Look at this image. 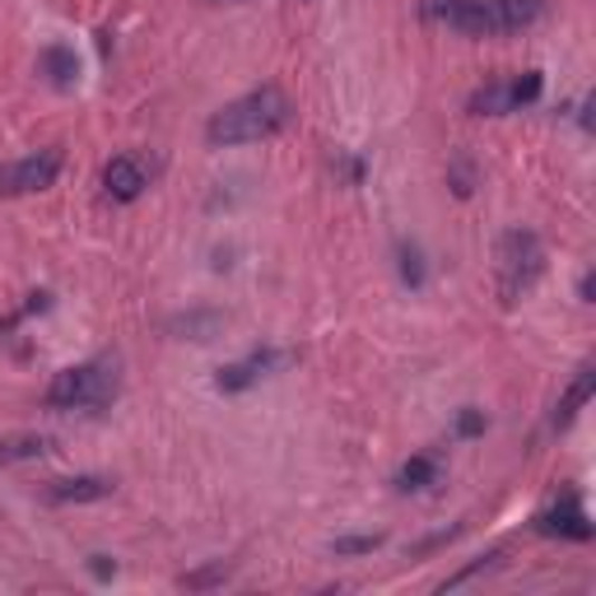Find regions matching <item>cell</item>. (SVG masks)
Here are the masks:
<instances>
[{
  "mask_svg": "<svg viewBox=\"0 0 596 596\" xmlns=\"http://www.w3.org/2000/svg\"><path fill=\"white\" fill-rule=\"evenodd\" d=\"M290 98H284L275 85H262L252 89L243 98L224 102V108L211 117V126H205V140H211L215 149L219 145H252V140H271L275 131H284L290 126Z\"/></svg>",
  "mask_w": 596,
  "mask_h": 596,
  "instance_id": "6da1fadb",
  "label": "cell"
},
{
  "mask_svg": "<svg viewBox=\"0 0 596 596\" xmlns=\"http://www.w3.org/2000/svg\"><path fill=\"white\" fill-rule=\"evenodd\" d=\"M113 397H117V364L113 359H94V364L61 369L42 392V401L51 410H98V406H108Z\"/></svg>",
  "mask_w": 596,
  "mask_h": 596,
  "instance_id": "7a4b0ae2",
  "label": "cell"
},
{
  "mask_svg": "<svg viewBox=\"0 0 596 596\" xmlns=\"http://www.w3.org/2000/svg\"><path fill=\"white\" fill-rule=\"evenodd\" d=\"M495 262H499V299L517 303L540 280V271H546V247H540L531 228H508L499 238Z\"/></svg>",
  "mask_w": 596,
  "mask_h": 596,
  "instance_id": "3957f363",
  "label": "cell"
},
{
  "mask_svg": "<svg viewBox=\"0 0 596 596\" xmlns=\"http://www.w3.org/2000/svg\"><path fill=\"white\" fill-rule=\"evenodd\" d=\"M540 89H546L540 70H517V75H504V80L480 85L466 108H471L476 117H508V113H517V108H527V102H536Z\"/></svg>",
  "mask_w": 596,
  "mask_h": 596,
  "instance_id": "277c9868",
  "label": "cell"
},
{
  "mask_svg": "<svg viewBox=\"0 0 596 596\" xmlns=\"http://www.w3.org/2000/svg\"><path fill=\"white\" fill-rule=\"evenodd\" d=\"M420 14L429 23H443V29L461 38H495L499 19H495V0H424Z\"/></svg>",
  "mask_w": 596,
  "mask_h": 596,
  "instance_id": "5b68a950",
  "label": "cell"
},
{
  "mask_svg": "<svg viewBox=\"0 0 596 596\" xmlns=\"http://www.w3.org/2000/svg\"><path fill=\"white\" fill-rule=\"evenodd\" d=\"M57 177H61V154L42 149V154H29V159L0 168V196H33V192H47Z\"/></svg>",
  "mask_w": 596,
  "mask_h": 596,
  "instance_id": "8992f818",
  "label": "cell"
},
{
  "mask_svg": "<svg viewBox=\"0 0 596 596\" xmlns=\"http://www.w3.org/2000/svg\"><path fill=\"white\" fill-rule=\"evenodd\" d=\"M284 364H290V354H280V350H252L247 359H238V364L219 369L215 387H219V392H247L252 382H262L266 373H275V369H284Z\"/></svg>",
  "mask_w": 596,
  "mask_h": 596,
  "instance_id": "52a82bcc",
  "label": "cell"
},
{
  "mask_svg": "<svg viewBox=\"0 0 596 596\" xmlns=\"http://www.w3.org/2000/svg\"><path fill=\"white\" fill-rule=\"evenodd\" d=\"M536 531L564 536V540H587V536H592V522H587V512H583L578 495H564L555 508H546V512L536 517Z\"/></svg>",
  "mask_w": 596,
  "mask_h": 596,
  "instance_id": "ba28073f",
  "label": "cell"
},
{
  "mask_svg": "<svg viewBox=\"0 0 596 596\" xmlns=\"http://www.w3.org/2000/svg\"><path fill=\"white\" fill-rule=\"evenodd\" d=\"M149 187V168L136 159V154H117V159L102 168V192L113 201H136Z\"/></svg>",
  "mask_w": 596,
  "mask_h": 596,
  "instance_id": "9c48e42d",
  "label": "cell"
},
{
  "mask_svg": "<svg viewBox=\"0 0 596 596\" xmlns=\"http://www.w3.org/2000/svg\"><path fill=\"white\" fill-rule=\"evenodd\" d=\"M38 70L47 75L51 89H75L80 85V57H75V47H61V42L42 47L38 51Z\"/></svg>",
  "mask_w": 596,
  "mask_h": 596,
  "instance_id": "30bf717a",
  "label": "cell"
},
{
  "mask_svg": "<svg viewBox=\"0 0 596 596\" xmlns=\"http://www.w3.org/2000/svg\"><path fill=\"white\" fill-rule=\"evenodd\" d=\"M108 495H113L108 476H75V480H51L47 485L51 504H94V499H108Z\"/></svg>",
  "mask_w": 596,
  "mask_h": 596,
  "instance_id": "8fae6325",
  "label": "cell"
},
{
  "mask_svg": "<svg viewBox=\"0 0 596 596\" xmlns=\"http://www.w3.org/2000/svg\"><path fill=\"white\" fill-rule=\"evenodd\" d=\"M438 480H443V461H438L433 452H420L410 457L401 471H397V485L406 489V495H420V489H433Z\"/></svg>",
  "mask_w": 596,
  "mask_h": 596,
  "instance_id": "7c38bea8",
  "label": "cell"
},
{
  "mask_svg": "<svg viewBox=\"0 0 596 596\" xmlns=\"http://www.w3.org/2000/svg\"><path fill=\"white\" fill-rule=\"evenodd\" d=\"M546 14L540 0H495V19H499V33H517V29H531V23Z\"/></svg>",
  "mask_w": 596,
  "mask_h": 596,
  "instance_id": "4fadbf2b",
  "label": "cell"
},
{
  "mask_svg": "<svg viewBox=\"0 0 596 596\" xmlns=\"http://www.w3.org/2000/svg\"><path fill=\"white\" fill-rule=\"evenodd\" d=\"M51 452V443L42 433H10V438H0V466H10V461H33Z\"/></svg>",
  "mask_w": 596,
  "mask_h": 596,
  "instance_id": "5bb4252c",
  "label": "cell"
},
{
  "mask_svg": "<svg viewBox=\"0 0 596 596\" xmlns=\"http://www.w3.org/2000/svg\"><path fill=\"white\" fill-rule=\"evenodd\" d=\"M592 382H596V373L592 369H578V378H574V387L564 392V401H559V414H555V424H568L574 414L587 406V397H592Z\"/></svg>",
  "mask_w": 596,
  "mask_h": 596,
  "instance_id": "9a60e30c",
  "label": "cell"
},
{
  "mask_svg": "<svg viewBox=\"0 0 596 596\" xmlns=\"http://www.w3.org/2000/svg\"><path fill=\"white\" fill-rule=\"evenodd\" d=\"M173 331H192V341H211L219 331V313H192L183 322H173Z\"/></svg>",
  "mask_w": 596,
  "mask_h": 596,
  "instance_id": "2e32d148",
  "label": "cell"
},
{
  "mask_svg": "<svg viewBox=\"0 0 596 596\" xmlns=\"http://www.w3.org/2000/svg\"><path fill=\"white\" fill-rule=\"evenodd\" d=\"M382 546V536H345L335 540V555H373Z\"/></svg>",
  "mask_w": 596,
  "mask_h": 596,
  "instance_id": "e0dca14e",
  "label": "cell"
},
{
  "mask_svg": "<svg viewBox=\"0 0 596 596\" xmlns=\"http://www.w3.org/2000/svg\"><path fill=\"white\" fill-rule=\"evenodd\" d=\"M401 280H406V284H414V290H420V284H424L420 252H414V247H406V243H401Z\"/></svg>",
  "mask_w": 596,
  "mask_h": 596,
  "instance_id": "ac0fdd59",
  "label": "cell"
},
{
  "mask_svg": "<svg viewBox=\"0 0 596 596\" xmlns=\"http://www.w3.org/2000/svg\"><path fill=\"white\" fill-rule=\"evenodd\" d=\"M457 433H461V438H471V433H485V414H476V410H461V420H457Z\"/></svg>",
  "mask_w": 596,
  "mask_h": 596,
  "instance_id": "d6986e66",
  "label": "cell"
},
{
  "mask_svg": "<svg viewBox=\"0 0 596 596\" xmlns=\"http://www.w3.org/2000/svg\"><path fill=\"white\" fill-rule=\"evenodd\" d=\"M219 578H228V568H224V564L205 568V574H192V578H183V583H187V587H211V583H219Z\"/></svg>",
  "mask_w": 596,
  "mask_h": 596,
  "instance_id": "ffe728a7",
  "label": "cell"
},
{
  "mask_svg": "<svg viewBox=\"0 0 596 596\" xmlns=\"http://www.w3.org/2000/svg\"><path fill=\"white\" fill-rule=\"evenodd\" d=\"M94 574H98V578H113L117 564H108V555H94Z\"/></svg>",
  "mask_w": 596,
  "mask_h": 596,
  "instance_id": "44dd1931",
  "label": "cell"
},
{
  "mask_svg": "<svg viewBox=\"0 0 596 596\" xmlns=\"http://www.w3.org/2000/svg\"><path fill=\"white\" fill-rule=\"evenodd\" d=\"M211 6H224V0H211Z\"/></svg>",
  "mask_w": 596,
  "mask_h": 596,
  "instance_id": "7402d4cb",
  "label": "cell"
}]
</instances>
